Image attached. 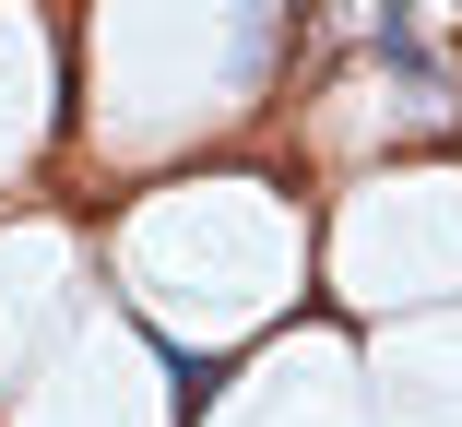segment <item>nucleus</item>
I'll return each instance as SVG.
<instances>
[{
    "mask_svg": "<svg viewBox=\"0 0 462 427\" xmlns=\"http://www.w3.org/2000/svg\"><path fill=\"white\" fill-rule=\"evenodd\" d=\"M367 48H380L392 71H415V83L439 71V60H427V24H415V13H367Z\"/></svg>",
    "mask_w": 462,
    "mask_h": 427,
    "instance_id": "f257e3e1",
    "label": "nucleus"
}]
</instances>
